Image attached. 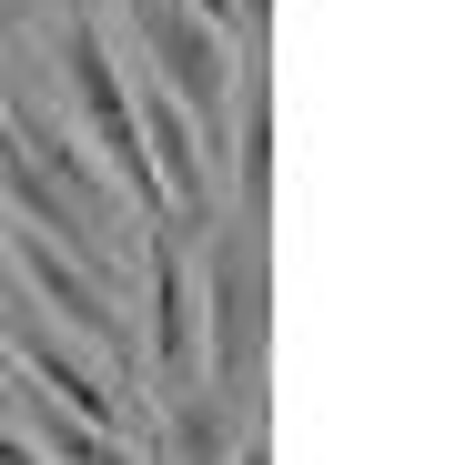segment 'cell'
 I'll list each match as a JSON object with an SVG mask.
<instances>
[{
  "mask_svg": "<svg viewBox=\"0 0 465 465\" xmlns=\"http://www.w3.org/2000/svg\"><path fill=\"white\" fill-rule=\"evenodd\" d=\"M203 395L243 425L253 415V384H263V314H273V283H263V223H213L203 243Z\"/></svg>",
  "mask_w": 465,
  "mask_h": 465,
  "instance_id": "1",
  "label": "cell"
},
{
  "mask_svg": "<svg viewBox=\"0 0 465 465\" xmlns=\"http://www.w3.org/2000/svg\"><path fill=\"white\" fill-rule=\"evenodd\" d=\"M122 21H132L142 71L183 102V122H193V142H203V163H223V152H232V41L203 31L183 0H122Z\"/></svg>",
  "mask_w": 465,
  "mask_h": 465,
  "instance_id": "2",
  "label": "cell"
},
{
  "mask_svg": "<svg viewBox=\"0 0 465 465\" xmlns=\"http://www.w3.org/2000/svg\"><path fill=\"white\" fill-rule=\"evenodd\" d=\"M0 122H11V142H21V163L71 203V213H82L92 232H112V243H122V213H112V173L92 163V152H82V132H71L51 102H31V92H0Z\"/></svg>",
  "mask_w": 465,
  "mask_h": 465,
  "instance_id": "3",
  "label": "cell"
},
{
  "mask_svg": "<svg viewBox=\"0 0 465 465\" xmlns=\"http://www.w3.org/2000/svg\"><path fill=\"white\" fill-rule=\"evenodd\" d=\"M142 303H152V384H183L203 374V293H193V253L173 223L142 232Z\"/></svg>",
  "mask_w": 465,
  "mask_h": 465,
  "instance_id": "4",
  "label": "cell"
},
{
  "mask_svg": "<svg viewBox=\"0 0 465 465\" xmlns=\"http://www.w3.org/2000/svg\"><path fill=\"white\" fill-rule=\"evenodd\" d=\"M0 203H11L0 223H31V232H51V243H61L71 263H82L92 283L112 273V253H122V243H112V232H92L82 213H71V203H61V193H51V183H41V173L21 163V142H11V122H0Z\"/></svg>",
  "mask_w": 465,
  "mask_h": 465,
  "instance_id": "5",
  "label": "cell"
},
{
  "mask_svg": "<svg viewBox=\"0 0 465 465\" xmlns=\"http://www.w3.org/2000/svg\"><path fill=\"white\" fill-rule=\"evenodd\" d=\"M223 455H232V415L203 395V384L173 395V415H163V465H223Z\"/></svg>",
  "mask_w": 465,
  "mask_h": 465,
  "instance_id": "6",
  "label": "cell"
},
{
  "mask_svg": "<svg viewBox=\"0 0 465 465\" xmlns=\"http://www.w3.org/2000/svg\"><path fill=\"white\" fill-rule=\"evenodd\" d=\"M223 465H273V445H263V435H232V455H223Z\"/></svg>",
  "mask_w": 465,
  "mask_h": 465,
  "instance_id": "7",
  "label": "cell"
},
{
  "mask_svg": "<svg viewBox=\"0 0 465 465\" xmlns=\"http://www.w3.org/2000/svg\"><path fill=\"white\" fill-rule=\"evenodd\" d=\"M31 11H41V0H0V21H31Z\"/></svg>",
  "mask_w": 465,
  "mask_h": 465,
  "instance_id": "8",
  "label": "cell"
},
{
  "mask_svg": "<svg viewBox=\"0 0 465 465\" xmlns=\"http://www.w3.org/2000/svg\"><path fill=\"white\" fill-rule=\"evenodd\" d=\"M71 11H82V21H102V11H112V0H71Z\"/></svg>",
  "mask_w": 465,
  "mask_h": 465,
  "instance_id": "9",
  "label": "cell"
},
{
  "mask_svg": "<svg viewBox=\"0 0 465 465\" xmlns=\"http://www.w3.org/2000/svg\"><path fill=\"white\" fill-rule=\"evenodd\" d=\"M0 415H11V374H0Z\"/></svg>",
  "mask_w": 465,
  "mask_h": 465,
  "instance_id": "10",
  "label": "cell"
},
{
  "mask_svg": "<svg viewBox=\"0 0 465 465\" xmlns=\"http://www.w3.org/2000/svg\"><path fill=\"white\" fill-rule=\"evenodd\" d=\"M152 465H163V455H152Z\"/></svg>",
  "mask_w": 465,
  "mask_h": 465,
  "instance_id": "11",
  "label": "cell"
}]
</instances>
